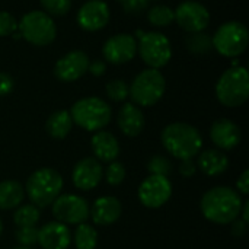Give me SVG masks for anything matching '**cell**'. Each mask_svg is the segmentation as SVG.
Instances as JSON below:
<instances>
[{
	"label": "cell",
	"mask_w": 249,
	"mask_h": 249,
	"mask_svg": "<svg viewBox=\"0 0 249 249\" xmlns=\"http://www.w3.org/2000/svg\"><path fill=\"white\" fill-rule=\"evenodd\" d=\"M241 194L231 187H214L204 193L200 201V209L203 216L216 225H231L233 220L239 219L242 209Z\"/></svg>",
	"instance_id": "cell-1"
},
{
	"label": "cell",
	"mask_w": 249,
	"mask_h": 249,
	"mask_svg": "<svg viewBox=\"0 0 249 249\" xmlns=\"http://www.w3.org/2000/svg\"><path fill=\"white\" fill-rule=\"evenodd\" d=\"M160 142L163 149L179 160L193 159L203 149L201 133L194 125L182 121L168 124L160 134Z\"/></svg>",
	"instance_id": "cell-2"
},
{
	"label": "cell",
	"mask_w": 249,
	"mask_h": 249,
	"mask_svg": "<svg viewBox=\"0 0 249 249\" xmlns=\"http://www.w3.org/2000/svg\"><path fill=\"white\" fill-rule=\"evenodd\" d=\"M63 178L53 168H39L34 171L25 184V196L31 204L38 209L50 207L63 191Z\"/></svg>",
	"instance_id": "cell-3"
},
{
	"label": "cell",
	"mask_w": 249,
	"mask_h": 249,
	"mask_svg": "<svg viewBox=\"0 0 249 249\" xmlns=\"http://www.w3.org/2000/svg\"><path fill=\"white\" fill-rule=\"evenodd\" d=\"M69 112L73 124L90 133L104 130L109 124L112 115L109 104L98 96H86L76 101Z\"/></svg>",
	"instance_id": "cell-4"
},
{
	"label": "cell",
	"mask_w": 249,
	"mask_h": 249,
	"mask_svg": "<svg viewBox=\"0 0 249 249\" xmlns=\"http://www.w3.org/2000/svg\"><path fill=\"white\" fill-rule=\"evenodd\" d=\"M216 96L228 108H236L247 102L249 96V73L242 66H232L219 77Z\"/></svg>",
	"instance_id": "cell-5"
},
{
	"label": "cell",
	"mask_w": 249,
	"mask_h": 249,
	"mask_svg": "<svg viewBox=\"0 0 249 249\" xmlns=\"http://www.w3.org/2000/svg\"><path fill=\"white\" fill-rule=\"evenodd\" d=\"M166 80L158 69H146L140 71L130 85V98L137 107H153L165 95Z\"/></svg>",
	"instance_id": "cell-6"
},
{
	"label": "cell",
	"mask_w": 249,
	"mask_h": 249,
	"mask_svg": "<svg viewBox=\"0 0 249 249\" xmlns=\"http://www.w3.org/2000/svg\"><path fill=\"white\" fill-rule=\"evenodd\" d=\"M20 36L32 45L45 47L57 36V26L53 18L44 10H31L18 22Z\"/></svg>",
	"instance_id": "cell-7"
},
{
	"label": "cell",
	"mask_w": 249,
	"mask_h": 249,
	"mask_svg": "<svg viewBox=\"0 0 249 249\" xmlns=\"http://www.w3.org/2000/svg\"><path fill=\"white\" fill-rule=\"evenodd\" d=\"M213 48L223 57L236 58L248 47V28L238 20H229L222 23L212 36Z\"/></svg>",
	"instance_id": "cell-8"
},
{
	"label": "cell",
	"mask_w": 249,
	"mask_h": 249,
	"mask_svg": "<svg viewBox=\"0 0 249 249\" xmlns=\"http://www.w3.org/2000/svg\"><path fill=\"white\" fill-rule=\"evenodd\" d=\"M137 53L149 69H162L172 57V45L168 36L162 32L137 31Z\"/></svg>",
	"instance_id": "cell-9"
},
{
	"label": "cell",
	"mask_w": 249,
	"mask_h": 249,
	"mask_svg": "<svg viewBox=\"0 0 249 249\" xmlns=\"http://www.w3.org/2000/svg\"><path fill=\"white\" fill-rule=\"evenodd\" d=\"M88 201L76 194H60L51 204V213L60 223L77 226L89 219Z\"/></svg>",
	"instance_id": "cell-10"
},
{
	"label": "cell",
	"mask_w": 249,
	"mask_h": 249,
	"mask_svg": "<svg viewBox=\"0 0 249 249\" xmlns=\"http://www.w3.org/2000/svg\"><path fill=\"white\" fill-rule=\"evenodd\" d=\"M172 196V184L168 177L149 175L139 187V201L147 209H159L165 206Z\"/></svg>",
	"instance_id": "cell-11"
},
{
	"label": "cell",
	"mask_w": 249,
	"mask_h": 249,
	"mask_svg": "<svg viewBox=\"0 0 249 249\" xmlns=\"http://www.w3.org/2000/svg\"><path fill=\"white\" fill-rule=\"evenodd\" d=\"M174 15H175L174 22H177L179 28L187 31L188 34L201 32L210 23V13L207 7L194 0L182 1L174 10Z\"/></svg>",
	"instance_id": "cell-12"
},
{
	"label": "cell",
	"mask_w": 249,
	"mask_h": 249,
	"mask_svg": "<svg viewBox=\"0 0 249 249\" xmlns=\"http://www.w3.org/2000/svg\"><path fill=\"white\" fill-rule=\"evenodd\" d=\"M137 54V39L130 34H115L102 47V55L111 64H125Z\"/></svg>",
	"instance_id": "cell-13"
},
{
	"label": "cell",
	"mask_w": 249,
	"mask_h": 249,
	"mask_svg": "<svg viewBox=\"0 0 249 249\" xmlns=\"http://www.w3.org/2000/svg\"><path fill=\"white\" fill-rule=\"evenodd\" d=\"M89 66V57L82 50H73L57 60L54 66V76L64 83H71L79 80Z\"/></svg>",
	"instance_id": "cell-14"
},
{
	"label": "cell",
	"mask_w": 249,
	"mask_h": 249,
	"mask_svg": "<svg viewBox=\"0 0 249 249\" xmlns=\"http://www.w3.org/2000/svg\"><path fill=\"white\" fill-rule=\"evenodd\" d=\"M104 178V166L93 156L80 159L71 172V182L80 191L95 190Z\"/></svg>",
	"instance_id": "cell-15"
},
{
	"label": "cell",
	"mask_w": 249,
	"mask_h": 249,
	"mask_svg": "<svg viewBox=\"0 0 249 249\" xmlns=\"http://www.w3.org/2000/svg\"><path fill=\"white\" fill-rule=\"evenodd\" d=\"M109 6L104 0H88L80 6L76 15L77 25L88 32H95L105 28L109 22Z\"/></svg>",
	"instance_id": "cell-16"
},
{
	"label": "cell",
	"mask_w": 249,
	"mask_h": 249,
	"mask_svg": "<svg viewBox=\"0 0 249 249\" xmlns=\"http://www.w3.org/2000/svg\"><path fill=\"white\" fill-rule=\"evenodd\" d=\"M210 139L220 150H233L241 144L242 133L236 123L229 118H219L212 124Z\"/></svg>",
	"instance_id": "cell-17"
},
{
	"label": "cell",
	"mask_w": 249,
	"mask_h": 249,
	"mask_svg": "<svg viewBox=\"0 0 249 249\" xmlns=\"http://www.w3.org/2000/svg\"><path fill=\"white\" fill-rule=\"evenodd\" d=\"M38 244L42 249H67L71 244V232L64 223L48 222L38 229Z\"/></svg>",
	"instance_id": "cell-18"
},
{
	"label": "cell",
	"mask_w": 249,
	"mask_h": 249,
	"mask_svg": "<svg viewBox=\"0 0 249 249\" xmlns=\"http://www.w3.org/2000/svg\"><path fill=\"white\" fill-rule=\"evenodd\" d=\"M123 214V206L114 196H102L96 198L89 209V217L98 226L114 225Z\"/></svg>",
	"instance_id": "cell-19"
},
{
	"label": "cell",
	"mask_w": 249,
	"mask_h": 249,
	"mask_svg": "<svg viewBox=\"0 0 249 249\" xmlns=\"http://www.w3.org/2000/svg\"><path fill=\"white\" fill-rule=\"evenodd\" d=\"M117 124L124 136L137 137L144 130V125H146L144 114L140 109V107H137L136 104L125 102L118 111Z\"/></svg>",
	"instance_id": "cell-20"
},
{
	"label": "cell",
	"mask_w": 249,
	"mask_h": 249,
	"mask_svg": "<svg viewBox=\"0 0 249 249\" xmlns=\"http://www.w3.org/2000/svg\"><path fill=\"white\" fill-rule=\"evenodd\" d=\"M90 147L93 152V158L101 163H111L117 160L120 155V143L117 137L105 130L96 131L90 139Z\"/></svg>",
	"instance_id": "cell-21"
},
{
	"label": "cell",
	"mask_w": 249,
	"mask_h": 249,
	"mask_svg": "<svg viewBox=\"0 0 249 249\" xmlns=\"http://www.w3.org/2000/svg\"><path fill=\"white\" fill-rule=\"evenodd\" d=\"M197 168L207 177H219L229 168V159L222 150L207 149L198 153Z\"/></svg>",
	"instance_id": "cell-22"
},
{
	"label": "cell",
	"mask_w": 249,
	"mask_h": 249,
	"mask_svg": "<svg viewBox=\"0 0 249 249\" xmlns=\"http://www.w3.org/2000/svg\"><path fill=\"white\" fill-rule=\"evenodd\" d=\"M25 200V188L20 182L6 179L0 182V210H13Z\"/></svg>",
	"instance_id": "cell-23"
},
{
	"label": "cell",
	"mask_w": 249,
	"mask_h": 249,
	"mask_svg": "<svg viewBox=\"0 0 249 249\" xmlns=\"http://www.w3.org/2000/svg\"><path fill=\"white\" fill-rule=\"evenodd\" d=\"M73 128V120L69 111L58 109L53 112L45 123V130L50 137L55 140H63L69 136V133Z\"/></svg>",
	"instance_id": "cell-24"
},
{
	"label": "cell",
	"mask_w": 249,
	"mask_h": 249,
	"mask_svg": "<svg viewBox=\"0 0 249 249\" xmlns=\"http://www.w3.org/2000/svg\"><path fill=\"white\" fill-rule=\"evenodd\" d=\"M71 239L74 241L76 249H95L98 245V232L92 225L80 223L76 226Z\"/></svg>",
	"instance_id": "cell-25"
},
{
	"label": "cell",
	"mask_w": 249,
	"mask_h": 249,
	"mask_svg": "<svg viewBox=\"0 0 249 249\" xmlns=\"http://www.w3.org/2000/svg\"><path fill=\"white\" fill-rule=\"evenodd\" d=\"M41 213L39 209L34 204H20L13 212V223L18 228L23 226H36L39 222Z\"/></svg>",
	"instance_id": "cell-26"
},
{
	"label": "cell",
	"mask_w": 249,
	"mask_h": 249,
	"mask_svg": "<svg viewBox=\"0 0 249 249\" xmlns=\"http://www.w3.org/2000/svg\"><path fill=\"white\" fill-rule=\"evenodd\" d=\"M185 45H187V50L196 55L207 54L213 48L212 36L209 34H206L204 31L188 34L185 38Z\"/></svg>",
	"instance_id": "cell-27"
},
{
	"label": "cell",
	"mask_w": 249,
	"mask_h": 249,
	"mask_svg": "<svg viewBox=\"0 0 249 249\" xmlns=\"http://www.w3.org/2000/svg\"><path fill=\"white\" fill-rule=\"evenodd\" d=\"M147 20L153 26H159V28L169 26L175 20L174 9L165 4H156L147 10Z\"/></svg>",
	"instance_id": "cell-28"
},
{
	"label": "cell",
	"mask_w": 249,
	"mask_h": 249,
	"mask_svg": "<svg viewBox=\"0 0 249 249\" xmlns=\"http://www.w3.org/2000/svg\"><path fill=\"white\" fill-rule=\"evenodd\" d=\"M105 92H107V96L111 101H114V102H123L130 95V86L124 80H121V79H114V80H111V82L107 83Z\"/></svg>",
	"instance_id": "cell-29"
},
{
	"label": "cell",
	"mask_w": 249,
	"mask_h": 249,
	"mask_svg": "<svg viewBox=\"0 0 249 249\" xmlns=\"http://www.w3.org/2000/svg\"><path fill=\"white\" fill-rule=\"evenodd\" d=\"M172 162L163 155H155L147 162V171L150 172V175L168 177L172 172Z\"/></svg>",
	"instance_id": "cell-30"
},
{
	"label": "cell",
	"mask_w": 249,
	"mask_h": 249,
	"mask_svg": "<svg viewBox=\"0 0 249 249\" xmlns=\"http://www.w3.org/2000/svg\"><path fill=\"white\" fill-rule=\"evenodd\" d=\"M104 177L108 185L111 187H118L124 182L125 179V168L121 162H111L108 163V166L104 171Z\"/></svg>",
	"instance_id": "cell-31"
},
{
	"label": "cell",
	"mask_w": 249,
	"mask_h": 249,
	"mask_svg": "<svg viewBox=\"0 0 249 249\" xmlns=\"http://www.w3.org/2000/svg\"><path fill=\"white\" fill-rule=\"evenodd\" d=\"M15 239L20 247L31 248L32 245L38 244V228L36 226H23L18 228L15 232Z\"/></svg>",
	"instance_id": "cell-32"
},
{
	"label": "cell",
	"mask_w": 249,
	"mask_h": 249,
	"mask_svg": "<svg viewBox=\"0 0 249 249\" xmlns=\"http://www.w3.org/2000/svg\"><path fill=\"white\" fill-rule=\"evenodd\" d=\"M45 13L50 16H63L71 9V0H39Z\"/></svg>",
	"instance_id": "cell-33"
},
{
	"label": "cell",
	"mask_w": 249,
	"mask_h": 249,
	"mask_svg": "<svg viewBox=\"0 0 249 249\" xmlns=\"http://www.w3.org/2000/svg\"><path fill=\"white\" fill-rule=\"evenodd\" d=\"M18 31V20L16 18L4 10H0V36L13 35Z\"/></svg>",
	"instance_id": "cell-34"
},
{
	"label": "cell",
	"mask_w": 249,
	"mask_h": 249,
	"mask_svg": "<svg viewBox=\"0 0 249 249\" xmlns=\"http://www.w3.org/2000/svg\"><path fill=\"white\" fill-rule=\"evenodd\" d=\"M121 4L127 13L137 15V13H142L143 10L147 9L149 1L147 0H121Z\"/></svg>",
	"instance_id": "cell-35"
},
{
	"label": "cell",
	"mask_w": 249,
	"mask_h": 249,
	"mask_svg": "<svg viewBox=\"0 0 249 249\" xmlns=\"http://www.w3.org/2000/svg\"><path fill=\"white\" fill-rule=\"evenodd\" d=\"M15 88V82L13 77L9 73L0 71V96H6L9 95Z\"/></svg>",
	"instance_id": "cell-36"
},
{
	"label": "cell",
	"mask_w": 249,
	"mask_h": 249,
	"mask_svg": "<svg viewBox=\"0 0 249 249\" xmlns=\"http://www.w3.org/2000/svg\"><path fill=\"white\" fill-rule=\"evenodd\" d=\"M196 172H197V165L193 162V159L181 160V165H179V174H181L184 178H190V177H193Z\"/></svg>",
	"instance_id": "cell-37"
},
{
	"label": "cell",
	"mask_w": 249,
	"mask_h": 249,
	"mask_svg": "<svg viewBox=\"0 0 249 249\" xmlns=\"http://www.w3.org/2000/svg\"><path fill=\"white\" fill-rule=\"evenodd\" d=\"M236 190H238V193H239V194H242V196H248L249 194V171L248 169H245V171L241 174V177L238 178V181H236Z\"/></svg>",
	"instance_id": "cell-38"
},
{
	"label": "cell",
	"mask_w": 249,
	"mask_h": 249,
	"mask_svg": "<svg viewBox=\"0 0 249 249\" xmlns=\"http://www.w3.org/2000/svg\"><path fill=\"white\" fill-rule=\"evenodd\" d=\"M232 235L235 238H244L248 231V223H245L242 219H236L232 223Z\"/></svg>",
	"instance_id": "cell-39"
},
{
	"label": "cell",
	"mask_w": 249,
	"mask_h": 249,
	"mask_svg": "<svg viewBox=\"0 0 249 249\" xmlns=\"http://www.w3.org/2000/svg\"><path fill=\"white\" fill-rule=\"evenodd\" d=\"M88 71H89L90 74L99 77V76H102V74L107 71V64H105L104 61H101V60H96V61H93V63H89Z\"/></svg>",
	"instance_id": "cell-40"
},
{
	"label": "cell",
	"mask_w": 249,
	"mask_h": 249,
	"mask_svg": "<svg viewBox=\"0 0 249 249\" xmlns=\"http://www.w3.org/2000/svg\"><path fill=\"white\" fill-rule=\"evenodd\" d=\"M239 216H242L241 219H242L245 223H248L249 222V201H244V203H242V209H241V213H239Z\"/></svg>",
	"instance_id": "cell-41"
},
{
	"label": "cell",
	"mask_w": 249,
	"mask_h": 249,
	"mask_svg": "<svg viewBox=\"0 0 249 249\" xmlns=\"http://www.w3.org/2000/svg\"><path fill=\"white\" fill-rule=\"evenodd\" d=\"M1 233H3V222L0 219V238H1Z\"/></svg>",
	"instance_id": "cell-42"
},
{
	"label": "cell",
	"mask_w": 249,
	"mask_h": 249,
	"mask_svg": "<svg viewBox=\"0 0 249 249\" xmlns=\"http://www.w3.org/2000/svg\"><path fill=\"white\" fill-rule=\"evenodd\" d=\"M13 249H31V248H28V247H18V248H13Z\"/></svg>",
	"instance_id": "cell-43"
},
{
	"label": "cell",
	"mask_w": 249,
	"mask_h": 249,
	"mask_svg": "<svg viewBox=\"0 0 249 249\" xmlns=\"http://www.w3.org/2000/svg\"><path fill=\"white\" fill-rule=\"evenodd\" d=\"M147 1H153V0H147Z\"/></svg>",
	"instance_id": "cell-44"
},
{
	"label": "cell",
	"mask_w": 249,
	"mask_h": 249,
	"mask_svg": "<svg viewBox=\"0 0 249 249\" xmlns=\"http://www.w3.org/2000/svg\"><path fill=\"white\" fill-rule=\"evenodd\" d=\"M120 1H121V0H120Z\"/></svg>",
	"instance_id": "cell-45"
}]
</instances>
